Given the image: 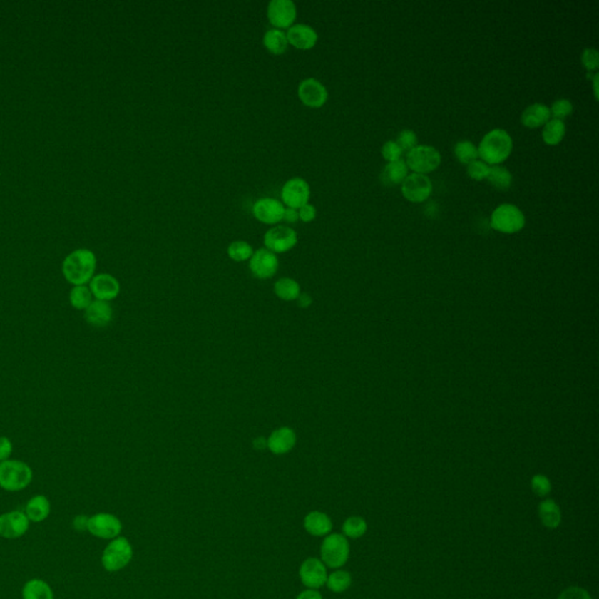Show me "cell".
<instances>
[{
	"mask_svg": "<svg viewBox=\"0 0 599 599\" xmlns=\"http://www.w3.org/2000/svg\"><path fill=\"white\" fill-rule=\"evenodd\" d=\"M94 301L88 286H73L69 292V303L76 310H86Z\"/></svg>",
	"mask_w": 599,
	"mask_h": 599,
	"instance_id": "1f68e13d",
	"label": "cell"
},
{
	"mask_svg": "<svg viewBox=\"0 0 599 599\" xmlns=\"http://www.w3.org/2000/svg\"><path fill=\"white\" fill-rule=\"evenodd\" d=\"M23 599H54L52 588L45 580L33 578L23 588Z\"/></svg>",
	"mask_w": 599,
	"mask_h": 599,
	"instance_id": "83f0119b",
	"label": "cell"
},
{
	"mask_svg": "<svg viewBox=\"0 0 599 599\" xmlns=\"http://www.w3.org/2000/svg\"><path fill=\"white\" fill-rule=\"evenodd\" d=\"M557 599H593L590 593L580 586H570L560 593Z\"/></svg>",
	"mask_w": 599,
	"mask_h": 599,
	"instance_id": "7bdbcfd3",
	"label": "cell"
},
{
	"mask_svg": "<svg viewBox=\"0 0 599 599\" xmlns=\"http://www.w3.org/2000/svg\"><path fill=\"white\" fill-rule=\"evenodd\" d=\"M403 150L394 140H388L386 143L382 147V156L384 157V160L391 163V162H396V160H401V155H403Z\"/></svg>",
	"mask_w": 599,
	"mask_h": 599,
	"instance_id": "ab89813d",
	"label": "cell"
},
{
	"mask_svg": "<svg viewBox=\"0 0 599 599\" xmlns=\"http://www.w3.org/2000/svg\"><path fill=\"white\" fill-rule=\"evenodd\" d=\"M30 529V520L24 511H12L0 515V538H19Z\"/></svg>",
	"mask_w": 599,
	"mask_h": 599,
	"instance_id": "e0dca14e",
	"label": "cell"
},
{
	"mask_svg": "<svg viewBox=\"0 0 599 599\" xmlns=\"http://www.w3.org/2000/svg\"><path fill=\"white\" fill-rule=\"evenodd\" d=\"M597 83H598V74H595V80H593V88H595V95L597 98Z\"/></svg>",
	"mask_w": 599,
	"mask_h": 599,
	"instance_id": "816d5d0a",
	"label": "cell"
},
{
	"mask_svg": "<svg viewBox=\"0 0 599 599\" xmlns=\"http://www.w3.org/2000/svg\"><path fill=\"white\" fill-rule=\"evenodd\" d=\"M352 577L345 570L336 569L328 575L326 585L332 593H342L352 586Z\"/></svg>",
	"mask_w": 599,
	"mask_h": 599,
	"instance_id": "4dcf8cb0",
	"label": "cell"
},
{
	"mask_svg": "<svg viewBox=\"0 0 599 599\" xmlns=\"http://www.w3.org/2000/svg\"><path fill=\"white\" fill-rule=\"evenodd\" d=\"M303 528L312 536L326 538L327 535L332 534V518L323 511H309L303 520Z\"/></svg>",
	"mask_w": 599,
	"mask_h": 599,
	"instance_id": "44dd1931",
	"label": "cell"
},
{
	"mask_svg": "<svg viewBox=\"0 0 599 599\" xmlns=\"http://www.w3.org/2000/svg\"><path fill=\"white\" fill-rule=\"evenodd\" d=\"M297 16V5L292 0H270L268 3L267 18L274 29L288 30L295 24Z\"/></svg>",
	"mask_w": 599,
	"mask_h": 599,
	"instance_id": "8fae6325",
	"label": "cell"
},
{
	"mask_svg": "<svg viewBox=\"0 0 599 599\" xmlns=\"http://www.w3.org/2000/svg\"><path fill=\"white\" fill-rule=\"evenodd\" d=\"M96 255L88 248H78L69 253L62 262V274L73 286H87L94 277Z\"/></svg>",
	"mask_w": 599,
	"mask_h": 599,
	"instance_id": "6da1fadb",
	"label": "cell"
},
{
	"mask_svg": "<svg viewBox=\"0 0 599 599\" xmlns=\"http://www.w3.org/2000/svg\"><path fill=\"white\" fill-rule=\"evenodd\" d=\"M531 489H533V492L535 494L540 496V498H543V496H547L551 491V483L548 479L547 476H535L533 479H531Z\"/></svg>",
	"mask_w": 599,
	"mask_h": 599,
	"instance_id": "60d3db41",
	"label": "cell"
},
{
	"mask_svg": "<svg viewBox=\"0 0 599 599\" xmlns=\"http://www.w3.org/2000/svg\"><path fill=\"white\" fill-rule=\"evenodd\" d=\"M432 182L426 175L411 173L401 183V193L409 202L423 203L432 193Z\"/></svg>",
	"mask_w": 599,
	"mask_h": 599,
	"instance_id": "2e32d148",
	"label": "cell"
},
{
	"mask_svg": "<svg viewBox=\"0 0 599 599\" xmlns=\"http://www.w3.org/2000/svg\"><path fill=\"white\" fill-rule=\"evenodd\" d=\"M319 555L324 565L330 569H339L345 565L350 556V544L344 535L332 533L323 540Z\"/></svg>",
	"mask_w": 599,
	"mask_h": 599,
	"instance_id": "277c9868",
	"label": "cell"
},
{
	"mask_svg": "<svg viewBox=\"0 0 599 599\" xmlns=\"http://www.w3.org/2000/svg\"><path fill=\"white\" fill-rule=\"evenodd\" d=\"M526 225V217L518 206L513 204H501L493 211L491 217V226L495 231L513 235L521 231Z\"/></svg>",
	"mask_w": 599,
	"mask_h": 599,
	"instance_id": "8992f818",
	"label": "cell"
},
{
	"mask_svg": "<svg viewBox=\"0 0 599 599\" xmlns=\"http://www.w3.org/2000/svg\"><path fill=\"white\" fill-rule=\"evenodd\" d=\"M297 212H299V220L303 222H313V220H315L316 215H317V210L310 203L303 205L302 208H300Z\"/></svg>",
	"mask_w": 599,
	"mask_h": 599,
	"instance_id": "ee69618b",
	"label": "cell"
},
{
	"mask_svg": "<svg viewBox=\"0 0 599 599\" xmlns=\"http://www.w3.org/2000/svg\"><path fill=\"white\" fill-rule=\"evenodd\" d=\"M295 599H323V596L319 590L307 589L300 593Z\"/></svg>",
	"mask_w": 599,
	"mask_h": 599,
	"instance_id": "7dc6e473",
	"label": "cell"
},
{
	"mask_svg": "<svg viewBox=\"0 0 599 599\" xmlns=\"http://www.w3.org/2000/svg\"><path fill=\"white\" fill-rule=\"evenodd\" d=\"M33 471L21 460L9 459L0 463V487L7 492H20L31 485Z\"/></svg>",
	"mask_w": 599,
	"mask_h": 599,
	"instance_id": "3957f363",
	"label": "cell"
},
{
	"mask_svg": "<svg viewBox=\"0 0 599 599\" xmlns=\"http://www.w3.org/2000/svg\"><path fill=\"white\" fill-rule=\"evenodd\" d=\"M565 124L563 121L553 120L548 121L547 123L543 126V131H542V138L543 142L548 145H557L563 140L565 136Z\"/></svg>",
	"mask_w": 599,
	"mask_h": 599,
	"instance_id": "f546056e",
	"label": "cell"
},
{
	"mask_svg": "<svg viewBox=\"0 0 599 599\" xmlns=\"http://www.w3.org/2000/svg\"><path fill=\"white\" fill-rule=\"evenodd\" d=\"M312 190L302 177H292L281 188V202L286 208L299 210L309 203Z\"/></svg>",
	"mask_w": 599,
	"mask_h": 599,
	"instance_id": "9c48e42d",
	"label": "cell"
},
{
	"mask_svg": "<svg viewBox=\"0 0 599 599\" xmlns=\"http://www.w3.org/2000/svg\"><path fill=\"white\" fill-rule=\"evenodd\" d=\"M299 577L301 583L307 589L319 590L326 585L328 571L322 560L316 557H309L300 565Z\"/></svg>",
	"mask_w": 599,
	"mask_h": 599,
	"instance_id": "5bb4252c",
	"label": "cell"
},
{
	"mask_svg": "<svg viewBox=\"0 0 599 599\" xmlns=\"http://www.w3.org/2000/svg\"><path fill=\"white\" fill-rule=\"evenodd\" d=\"M24 513L26 514L30 522L39 523L45 521L51 514V502L45 495H34L27 502Z\"/></svg>",
	"mask_w": 599,
	"mask_h": 599,
	"instance_id": "cb8c5ba5",
	"label": "cell"
},
{
	"mask_svg": "<svg viewBox=\"0 0 599 599\" xmlns=\"http://www.w3.org/2000/svg\"><path fill=\"white\" fill-rule=\"evenodd\" d=\"M273 290L279 299L286 302H293L297 301L301 294V286L292 277H280L279 280L275 281Z\"/></svg>",
	"mask_w": 599,
	"mask_h": 599,
	"instance_id": "4316f807",
	"label": "cell"
},
{
	"mask_svg": "<svg viewBox=\"0 0 599 599\" xmlns=\"http://www.w3.org/2000/svg\"><path fill=\"white\" fill-rule=\"evenodd\" d=\"M123 526L118 516L111 513H98L88 518L89 534L102 540H114L122 533Z\"/></svg>",
	"mask_w": 599,
	"mask_h": 599,
	"instance_id": "30bf717a",
	"label": "cell"
},
{
	"mask_svg": "<svg viewBox=\"0 0 599 599\" xmlns=\"http://www.w3.org/2000/svg\"><path fill=\"white\" fill-rule=\"evenodd\" d=\"M454 155H456V160L463 164H467V165L478 160V157H479L478 147L473 142L467 140H460L454 145Z\"/></svg>",
	"mask_w": 599,
	"mask_h": 599,
	"instance_id": "d590c367",
	"label": "cell"
},
{
	"mask_svg": "<svg viewBox=\"0 0 599 599\" xmlns=\"http://www.w3.org/2000/svg\"><path fill=\"white\" fill-rule=\"evenodd\" d=\"M253 253H255V250L252 247V245L245 240L233 241L227 247L228 257L235 262H245L250 260Z\"/></svg>",
	"mask_w": 599,
	"mask_h": 599,
	"instance_id": "e575fe53",
	"label": "cell"
},
{
	"mask_svg": "<svg viewBox=\"0 0 599 599\" xmlns=\"http://www.w3.org/2000/svg\"><path fill=\"white\" fill-rule=\"evenodd\" d=\"M582 63H583L584 68L588 72H593L597 71L599 66V53L595 48L584 49L583 54H582Z\"/></svg>",
	"mask_w": 599,
	"mask_h": 599,
	"instance_id": "b9f144b4",
	"label": "cell"
},
{
	"mask_svg": "<svg viewBox=\"0 0 599 599\" xmlns=\"http://www.w3.org/2000/svg\"><path fill=\"white\" fill-rule=\"evenodd\" d=\"M297 301L301 308H308L312 304V302H313V299L310 297L309 294L301 293L300 294V297H297Z\"/></svg>",
	"mask_w": 599,
	"mask_h": 599,
	"instance_id": "681fc988",
	"label": "cell"
},
{
	"mask_svg": "<svg viewBox=\"0 0 599 599\" xmlns=\"http://www.w3.org/2000/svg\"><path fill=\"white\" fill-rule=\"evenodd\" d=\"M551 109L543 103H534L524 109L521 115V122L524 127L535 129L543 127L551 120Z\"/></svg>",
	"mask_w": 599,
	"mask_h": 599,
	"instance_id": "603a6c76",
	"label": "cell"
},
{
	"mask_svg": "<svg viewBox=\"0 0 599 599\" xmlns=\"http://www.w3.org/2000/svg\"><path fill=\"white\" fill-rule=\"evenodd\" d=\"M487 180L494 186L495 189L505 191V190H508L511 188V183H513V176H511V171L505 166L494 165L491 166Z\"/></svg>",
	"mask_w": 599,
	"mask_h": 599,
	"instance_id": "d6a6232c",
	"label": "cell"
},
{
	"mask_svg": "<svg viewBox=\"0 0 599 599\" xmlns=\"http://www.w3.org/2000/svg\"><path fill=\"white\" fill-rule=\"evenodd\" d=\"M88 516L85 515H78L73 520V528L75 531H85L88 528Z\"/></svg>",
	"mask_w": 599,
	"mask_h": 599,
	"instance_id": "bcb514c9",
	"label": "cell"
},
{
	"mask_svg": "<svg viewBox=\"0 0 599 599\" xmlns=\"http://www.w3.org/2000/svg\"><path fill=\"white\" fill-rule=\"evenodd\" d=\"M538 516L544 527L549 529H556L560 527V521H562L560 506L551 498L541 502L538 506Z\"/></svg>",
	"mask_w": 599,
	"mask_h": 599,
	"instance_id": "484cf974",
	"label": "cell"
},
{
	"mask_svg": "<svg viewBox=\"0 0 599 599\" xmlns=\"http://www.w3.org/2000/svg\"><path fill=\"white\" fill-rule=\"evenodd\" d=\"M295 431L288 426H281L274 430L267 438V449L275 456H284L293 451L297 445Z\"/></svg>",
	"mask_w": 599,
	"mask_h": 599,
	"instance_id": "ffe728a7",
	"label": "cell"
},
{
	"mask_svg": "<svg viewBox=\"0 0 599 599\" xmlns=\"http://www.w3.org/2000/svg\"><path fill=\"white\" fill-rule=\"evenodd\" d=\"M489 170H491V166L480 160H474V162L467 165V173L474 180H487V177L489 175Z\"/></svg>",
	"mask_w": 599,
	"mask_h": 599,
	"instance_id": "74e56055",
	"label": "cell"
},
{
	"mask_svg": "<svg viewBox=\"0 0 599 599\" xmlns=\"http://www.w3.org/2000/svg\"><path fill=\"white\" fill-rule=\"evenodd\" d=\"M113 314L114 312L111 303L94 300L91 306L85 310V319L91 327L105 328L111 324Z\"/></svg>",
	"mask_w": 599,
	"mask_h": 599,
	"instance_id": "7402d4cb",
	"label": "cell"
},
{
	"mask_svg": "<svg viewBox=\"0 0 599 599\" xmlns=\"http://www.w3.org/2000/svg\"><path fill=\"white\" fill-rule=\"evenodd\" d=\"M287 40L290 45L301 51L314 48L319 41V34L313 26L308 24L295 23L286 31Z\"/></svg>",
	"mask_w": 599,
	"mask_h": 599,
	"instance_id": "d6986e66",
	"label": "cell"
},
{
	"mask_svg": "<svg viewBox=\"0 0 599 599\" xmlns=\"http://www.w3.org/2000/svg\"><path fill=\"white\" fill-rule=\"evenodd\" d=\"M88 287L94 299L100 301L111 302L120 295V282L111 274H96L91 279Z\"/></svg>",
	"mask_w": 599,
	"mask_h": 599,
	"instance_id": "ac0fdd59",
	"label": "cell"
},
{
	"mask_svg": "<svg viewBox=\"0 0 599 599\" xmlns=\"http://www.w3.org/2000/svg\"><path fill=\"white\" fill-rule=\"evenodd\" d=\"M513 150V140L505 129H493L483 136L478 153L482 162L488 165H500L503 163Z\"/></svg>",
	"mask_w": 599,
	"mask_h": 599,
	"instance_id": "7a4b0ae2",
	"label": "cell"
},
{
	"mask_svg": "<svg viewBox=\"0 0 599 599\" xmlns=\"http://www.w3.org/2000/svg\"><path fill=\"white\" fill-rule=\"evenodd\" d=\"M297 96L306 107L321 108L328 101L329 93L317 78H307L297 86Z\"/></svg>",
	"mask_w": 599,
	"mask_h": 599,
	"instance_id": "4fadbf2b",
	"label": "cell"
},
{
	"mask_svg": "<svg viewBox=\"0 0 599 599\" xmlns=\"http://www.w3.org/2000/svg\"><path fill=\"white\" fill-rule=\"evenodd\" d=\"M405 163L414 173L426 175L439 168L441 155L436 148L431 145H417L407 151Z\"/></svg>",
	"mask_w": 599,
	"mask_h": 599,
	"instance_id": "52a82bcc",
	"label": "cell"
},
{
	"mask_svg": "<svg viewBox=\"0 0 599 599\" xmlns=\"http://www.w3.org/2000/svg\"><path fill=\"white\" fill-rule=\"evenodd\" d=\"M549 109H551V116H554L555 120L563 121L569 115L573 114V107L571 101L567 98H560V100H556Z\"/></svg>",
	"mask_w": 599,
	"mask_h": 599,
	"instance_id": "8d00e7d4",
	"label": "cell"
},
{
	"mask_svg": "<svg viewBox=\"0 0 599 599\" xmlns=\"http://www.w3.org/2000/svg\"><path fill=\"white\" fill-rule=\"evenodd\" d=\"M396 143L401 147L403 151H405V150L410 151L414 147H417V135H416L414 130H411V129H405V130H401L399 135H398Z\"/></svg>",
	"mask_w": 599,
	"mask_h": 599,
	"instance_id": "f35d334b",
	"label": "cell"
},
{
	"mask_svg": "<svg viewBox=\"0 0 599 599\" xmlns=\"http://www.w3.org/2000/svg\"><path fill=\"white\" fill-rule=\"evenodd\" d=\"M368 531V524L361 516H350L342 526V535L347 538H359Z\"/></svg>",
	"mask_w": 599,
	"mask_h": 599,
	"instance_id": "836d02e7",
	"label": "cell"
},
{
	"mask_svg": "<svg viewBox=\"0 0 599 599\" xmlns=\"http://www.w3.org/2000/svg\"><path fill=\"white\" fill-rule=\"evenodd\" d=\"M286 206L279 199L273 197H261L255 200L252 208L255 218L262 224L277 225L282 222Z\"/></svg>",
	"mask_w": 599,
	"mask_h": 599,
	"instance_id": "9a60e30c",
	"label": "cell"
},
{
	"mask_svg": "<svg viewBox=\"0 0 599 599\" xmlns=\"http://www.w3.org/2000/svg\"><path fill=\"white\" fill-rule=\"evenodd\" d=\"M12 452H14L12 441L7 436H0V463L10 459Z\"/></svg>",
	"mask_w": 599,
	"mask_h": 599,
	"instance_id": "f6af8a7d",
	"label": "cell"
},
{
	"mask_svg": "<svg viewBox=\"0 0 599 599\" xmlns=\"http://www.w3.org/2000/svg\"><path fill=\"white\" fill-rule=\"evenodd\" d=\"M282 220L290 222V224L299 222V212H297V210L292 209V208H286Z\"/></svg>",
	"mask_w": 599,
	"mask_h": 599,
	"instance_id": "c3c4849f",
	"label": "cell"
},
{
	"mask_svg": "<svg viewBox=\"0 0 599 599\" xmlns=\"http://www.w3.org/2000/svg\"><path fill=\"white\" fill-rule=\"evenodd\" d=\"M248 266L253 277L259 280H267L277 274L279 270V257L267 248H259L248 260Z\"/></svg>",
	"mask_w": 599,
	"mask_h": 599,
	"instance_id": "7c38bea8",
	"label": "cell"
},
{
	"mask_svg": "<svg viewBox=\"0 0 599 599\" xmlns=\"http://www.w3.org/2000/svg\"><path fill=\"white\" fill-rule=\"evenodd\" d=\"M134 556V549L131 546L130 541L123 536L111 540L102 554V567L107 570L108 573H118L124 568L128 567Z\"/></svg>",
	"mask_w": 599,
	"mask_h": 599,
	"instance_id": "5b68a950",
	"label": "cell"
},
{
	"mask_svg": "<svg viewBox=\"0 0 599 599\" xmlns=\"http://www.w3.org/2000/svg\"><path fill=\"white\" fill-rule=\"evenodd\" d=\"M409 173V168H407L405 160H399L396 162H391V163L385 165L383 173H382V180L384 182L386 185H397L404 182Z\"/></svg>",
	"mask_w": 599,
	"mask_h": 599,
	"instance_id": "f1b7e54d",
	"label": "cell"
},
{
	"mask_svg": "<svg viewBox=\"0 0 599 599\" xmlns=\"http://www.w3.org/2000/svg\"><path fill=\"white\" fill-rule=\"evenodd\" d=\"M262 43L265 48L274 56H281L288 49V40H287L286 31L279 29H270L264 33Z\"/></svg>",
	"mask_w": 599,
	"mask_h": 599,
	"instance_id": "d4e9b609",
	"label": "cell"
},
{
	"mask_svg": "<svg viewBox=\"0 0 599 599\" xmlns=\"http://www.w3.org/2000/svg\"><path fill=\"white\" fill-rule=\"evenodd\" d=\"M297 232L287 225H275L264 235L265 248L277 255L293 250L297 246Z\"/></svg>",
	"mask_w": 599,
	"mask_h": 599,
	"instance_id": "ba28073f",
	"label": "cell"
},
{
	"mask_svg": "<svg viewBox=\"0 0 599 599\" xmlns=\"http://www.w3.org/2000/svg\"><path fill=\"white\" fill-rule=\"evenodd\" d=\"M253 445H255V447L257 449H267V439L264 438V436H259V438H257V439L255 440Z\"/></svg>",
	"mask_w": 599,
	"mask_h": 599,
	"instance_id": "f907efd6",
	"label": "cell"
}]
</instances>
